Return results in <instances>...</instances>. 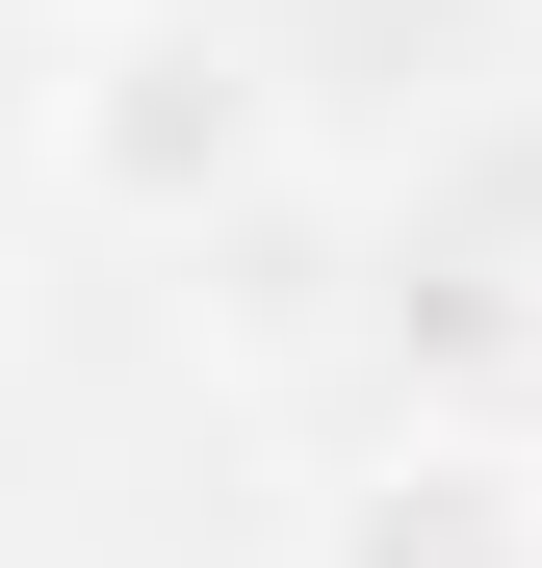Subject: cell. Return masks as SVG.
Returning <instances> with one entry per match:
<instances>
[{
    "label": "cell",
    "instance_id": "1",
    "mask_svg": "<svg viewBox=\"0 0 542 568\" xmlns=\"http://www.w3.org/2000/svg\"><path fill=\"white\" fill-rule=\"evenodd\" d=\"M258 181H285V52L207 27V0H130V27L52 78V207L78 233H155L181 258V233H233Z\"/></svg>",
    "mask_w": 542,
    "mask_h": 568
},
{
    "label": "cell",
    "instance_id": "2",
    "mask_svg": "<svg viewBox=\"0 0 542 568\" xmlns=\"http://www.w3.org/2000/svg\"><path fill=\"white\" fill-rule=\"evenodd\" d=\"M310 568H542V439H388V465H336Z\"/></svg>",
    "mask_w": 542,
    "mask_h": 568
}]
</instances>
